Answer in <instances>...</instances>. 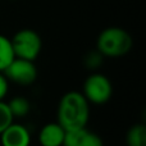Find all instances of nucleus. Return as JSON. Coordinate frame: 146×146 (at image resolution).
<instances>
[{
  "mask_svg": "<svg viewBox=\"0 0 146 146\" xmlns=\"http://www.w3.org/2000/svg\"><path fill=\"white\" fill-rule=\"evenodd\" d=\"M1 146H30L31 132L25 124L13 122L0 133Z\"/></svg>",
  "mask_w": 146,
  "mask_h": 146,
  "instance_id": "423d86ee",
  "label": "nucleus"
},
{
  "mask_svg": "<svg viewBox=\"0 0 146 146\" xmlns=\"http://www.w3.org/2000/svg\"><path fill=\"white\" fill-rule=\"evenodd\" d=\"M132 36L122 27H106L100 32L96 40V49L104 58H121L131 51Z\"/></svg>",
  "mask_w": 146,
  "mask_h": 146,
  "instance_id": "f03ea898",
  "label": "nucleus"
},
{
  "mask_svg": "<svg viewBox=\"0 0 146 146\" xmlns=\"http://www.w3.org/2000/svg\"><path fill=\"white\" fill-rule=\"evenodd\" d=\"M103 62H104V56L101 55V53L98 49L87 51V53L85 54V56H83V64H85V67L87 69H90V71H96V69H99L101 67V64H103Z\"/></svg>",
  "mask_w": 146,
  "mask_h": 146,
  "instance_id": "f8f14e48",
  "label": "nucleus"
},
{
  "mask_svg": "<svg viewBox=\"0 0 146 146\" xmlns=\"http://www.w3.org/2000/svg\"><path fill=\"white\" fill-rule=\"evenodd\" d=\"M127 146H146V127L144 123H136L127 131Z\"/></svg>",
  "mask_w": 146,
  "mask_h": 146,
  "instance_id": "1a4fd4ad",
  "label": "nucleus"
},
{
  "mask_svg": "<svg viewBox=\"0 0 146 146\" xmlns=\"http://www.w3.org/2000/svg\"><path fill=\"white\" fill-rule=\"evenodd\" d=\"M63 146H104V142L98 133L85 127V128L67 131Z\"/></svg>",
  "mask_w": 146,
  "mask_h": 146,
  "instance_id": "0eeeda50",
  "label": "nucleus"
},
{
  "mask_svg": "<svg viewBox=\"0 0 146 146\" xmlns=\"http://www.w3.org/2000/svg\"><path fill=\"white\" fill-rule=\"evenodd\" d=\"M56 117L66 131L85 128L90 119V103L81 91H68L59 100Z\"/></svg>",
  "mask_w": 146,
  "mask_h": 146,
  "instance_id": "f257e3e1",
  "label": "nucleus"
},
{
  "mask_svg": "<svg viewBox=\"0 0 146 146\" xmlns=\"http://www.w3.org/2000/svg\"><path fill=\"white\" fill-rule=\"evenodd\" d=\"M12 48L15 58L35 62L42 49V40L36 31L31 28H22L17 31L12 38Z\"/></svg>",
  "mask_w": 146,
  "mask_h": 146,
  "instance_id": "7ed1b4c3",
  "label": "nucleus"
},
{
  "mask_svg": "<svg viewBox=\"0 0 146 146\" xmlns=\"http://www.w3.org/2000/svg\"><path fill=\"white\" fill-rule=\"evenodd\" d=\"M14 58L15 56L13 53L10 38L0 33V72H4V69Z\"/></svg>",
  "mask_w": 146,
  "mask_h": 146,
  "instance_id": "9b49d317",
  "label": "nucleus"
},
{
  "mask_svg": "<svg viewBox=\"0 0 146 146\" xmlns=\"http://www.w3.org/2000/svg\"><path fill=\"white\" fill-rule=\"evenodd\" d=\"M66 129L58 122H50L41 127L38 132V144L41 146H63Z\"/></svg>",
  "mask_w": 146,
  "mask_h": 146,
  "instance_id": "6e6552de",
  "label": "nucleus"
},
{
  "mask_svg": "<svg viewBox=\"0 0 146 146\" xmlns=\"http://www.w3.org/2000/svg\"><path fill=\"white\" fill-rule=\"evenodd\" d=\"M14 122V117H13L12 111H10L8 103L4 100L0 101V133L7 128L8 126Z\"/></svg>",
  "mask_w": 146,
  "mask_h": 146,
  "instance_id": "ddd939ff",
  "label": "nucleus"
},
{
  "mask_svg": "<svg viewBox=\"0 0 146 146\" xmlns=\"http://www.w3.org/2000/svg\"><path fill=\"white\" fill-rule=\"evenodd\" d=\"M81 92L90 104L103 105L110 100L113 95V85L105 74L94 72L83 81Z\"/></svg>",
  "mask_w": 146,
  "mask_h": 146,
  "instance_id": "20e7f679",
  "label": "nucleus"
},
{
  "mask_svg": "<svg viewBox=\"0 0 146 146\" xmlns=\"http://www.w3.org/2000/svg\"><path fill=\"white\" fill-rule=\"evenodd\" d=\"M8 106H9L14 118H23V117L28 115V113L31 110V103L28 101V99L21 95L10 99L8 101Z\"/></svg>",
  "mask_w": 146,
  "mask_h": 146,
  "instance_id": "9d476101",
  "label": "nucleus"
},
{
  "mask_svg": "<svg viewBox=\"0 0 146 146\" xmlns=\"http://www.w3.org/2000/svg\"><path fill=\"white\" fill-rule=\"evenodd\" d=\"M3 73L9 82H13L18 86H25V87L35 83L38 76L35 62L21 58L13 59Z\"/></svg>",
  "mask_w": 146,
  "mask_h": 146,
  "instance_id": "39448f33",
  "label": "nucleus"
},
{
  "mask_svg": "<svg viewBox=\"0 0 146 146\" xmlns=\"http://www.w3.org/2000/svg\"><path fill=\"white\" fill-rule=\"evenodd\" d=\"M8 92H9V81L7 80L4 73L0 72V101L4 100Z\"/></svg>",
  "mask_w": 146,
  "mask_h": 146,
  "instance_id": "4468645a",
  "label": "nucleus"
}]
</instances>
